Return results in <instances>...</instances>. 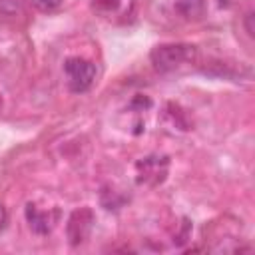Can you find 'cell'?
Masks as SVG:
<instances>
[{
  "label": "cell",
  "instance_id": "cell-1",
  "mask_svg": "<svg viewBox=\"0 0 255 255\" xmlns=\"http://www.w3.org/2000/svg\"><path fill=\"white\" fill-rule=\"evenodd\" d=\"M195 56V46L191 44H159L149 52V60L155 72L167 74Z\"/></svg>",
  "mask_w": 255,
  "mask_h": 255
},
{
  "label": "cell",
  "instance_id": "cell-2",
  "mask_svg": "<svg viewBox=\"0 0 255 255\" xmlns=\"http://www.w3.org/2000/svg\"><path fill=\"white\" fill-rule=\"evenodd\" d=\"M169 171V157L151 153L135 161V181L145 187H157L165 181Z\"/></svg>",
  "mask_w": 255,
  "mask_h": 255
},
{
  "label": "cell",
  "instance_id": "cell-3",
  "mask_svg": "<svg viewBox=\"0 0 255 255\" xmlns=\"http://www.w3.org/2000/svg\"><path fill=\"white\" fill-rule=\"evenodd\" d=\"M64 74L68 78V88L74 94H84L92 88L96 80V66L90 60L72 56L64 62Z\"/></svg>",
  "mask_w": 255,
  "mask_h": 255
},
{
  "label": "cell",
  "instance_id": "cell-4",
  "mask_svg": "<svg viewBox=\"0 0 255 255\" xmlns=\"http://www.w3.org/2000/svg\"><path fill=\"white\" fill-rule=\"evenodd\" d=\"M94 223H96V215H94V211L90 207H80V209L72 211L70 217H68V223H66L68 243L72 247L82 245L92 235Z\"/></svg>",
  "mask_w": 255,
  "mask_h": 255
},
{
  "label": "cell",
  "instance_id": "cell-5",
  "mask_svg": "<svg viewBox=\"0 0 255 255\" xmlns=\"http://www.w3.org/2000/svg\"><path fill=\"white\" fill-rule=\"evenodd\" d=\"M24 215H26V223L30 225V229L38 235H48L58 219H60V211L58 209H48V211H42L38 209L34 203H26L24 207Z\"/></svg>",
  "mask_w": 255,
  "mask_h": 255
},
{
  "label": "cell",
  "instance_id": "cell-6",
  "mask_svg": "<svg viewBox=\"0 0 255 255\" xmlns=\"http://www.w3.org/2000/svg\"><path fill=\"white\" fill-rule=\"evenodd\" d=\"M173 8L185 20H195L203 14L205 0H173Z\"/></svg>",
  "mask_w": 255,
  "mask_h": 255
},
{
  "label": "cell",
  "instance_id": "cell-7",
  "mask_svg": "<svg viewBox=\"0 0 255 255\" xmlns=\"http://www.w3.org/2000/svg\"><path fill=\"white\" fill-rule=\"evenodd\" d=\"M100 199H102V205L106 207V209H120L126 201H128V197H124V195H118L114 189L110 191L108 187H104L102 189V193H100Z\"/></svg>",
  "mask_w": 255,
  "mask_h": 255
},
{
  "label": "cell",
  "instance_id": "cell-8",
  "mask_svg": "<svg viewBox=\"0 0 255 255\" xmlns=\"http://www.w3.org/2000/svg\"><path fill=\"white\" fill-rule=\"evenodd\" d=\"M24 10V0H0V14L14 16Z\"/></svg>",
  "mask_w": 255,
  "mask_h": 255
},
{
  "label": "cell",
  "instance_id": "cell-9",
  "mask_svg": "<svg viewBox=\"0 0 255 255\" xmlns=\"http://www.w3.org/2000/svg\"><path fill=\"white\" fill-rule=\"evenodd\" d=\"M94 8L98 12H116L122 4V0H92Z\"/></svg>",
  "mask_w": 255,
  "mask_h": 255
},
{
  "label": "cell",
  "instance_id": "cell-10",
  "mask_svg": "<svg viewBox=\"0 0 255 255\" xmlns=\"http://www.w3.org/2000/svg\"><path fill=\"white\" fill-rule=\"evenodd\" d=\"M32 4H34L40 12H54L56 8H60L62 0H32Z\"/></svg>",
  "mask_w": 255,
  "mask_h": 255
},
{
  "label": "cell",
  "instance_id": "cell-11",
  "mask_svg": "<svg viewBox=\"0 0 255 255\" xmlns=\"http://www.w3.org/2000/svg\"><path fill=\"white\" fill-rule=\"evenodd\" d=\"M245 28H247V34L249 36L255 34V30H253V12H247V16H245Z\"/></svg>",
  "mask_w": 255,
  "mask_h": 255
},
{
  "label": "cell",
  "instance_id": "cell-12",
  "mask_svg": "<svg viewBox=\"0 0 255 255\" xmlns=\"http://www.w3.org/2000/svg\"><path fill=\"white\" fill-rule=\"evenodd\" d=\"M6 223H8V213H6V207L0 203V231H4Z\"/></svg>",
  "mask_w": 255,
  "mask_h": 255
},
{
  "label": "cell",
  "instance_id": "cell-13",
  "mask_svg": "<svg viewBox=\"0 0 255 255\" xmlns=\"http://www.w3.org/2000/svg\"><path fill=\"white\" fill-rule=\"evenodd\" d=\"M229 4V0H219V6H227Z\"/></svg>",
  "mask_w": 255,
  "mask_h": 255
}]
</instances>
